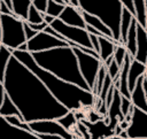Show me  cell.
Wrapping results in <instances>:
<instances>
[{"mask_svg":"<svg viewBox=\"0 0 147 139\" xmlns=\"http://www.w3.org/2000/svg\"><path fill=\"white\" fill-rule=\"evenodd\" d=\"M32 56L34 62L41 69L51 72L64 82L92 92L80 74L77 56L70 46L33 53Z\"/></svg>","mask_w":147,"mask_h":139,"instance_id":"3","label":"cell"},{"mask_svg":"<svg viewBox=\"0 0 147 139\" xmlns=\"http://www.w3.org/2000/svg\"><path fill=\"white\" fill-rule=\"evenodd\" d=\"M0 44H1V43H0Z\"/></svg>","mask_w":147,"mask_h":139,"instance_id":"45","label":"cell"},{"mask_svg":"<svg viewBox=\"0 0 147 139\" xmlns=\"http://www.w3.org/2000/svg\"><path fill=\"white\" fill-rule=\"evenodd\" d=\"M0 11H1V14L2 15H9V16H15L14 15V13L7 7V5L5 3V1L2 0L1 1V6H0Z\"/></svg>","mask_w":147,"mask_h":139,"instance_id":"36","label":"cell"},{"mask_svg":"<svg viewBox=\"0 0 147 139\" xmlns=\"http://www.w3.org/2000/svg\"><path fill=\"white\" fill-rule=\"evenodd\" d=\"M107 139H121V138L117 137V136H114V137H110V138H107Z\"/></svg>","mask_w":147,"mask_h":139,"instance_id":"41","label":"cell"},{"mask_svg":"<svg viewBox=\"0 0 147 139\" xmlns=\"http://www.w3.org/2000/svg\"><path fill=\"white\" fill-rule=\"evenodd\" d=\"M40 139H63L60 136H52V134H38Z\"/></svg>","mask_w":147,"mask_h":139,"instance_id":"38","label":"cell"},{"mask_svg":"<svg viewBox=\"0 0 147 139\" xmlns=\"http://www.w3.org/2000/svg\"><path fill=\"white\" fill-rule=\"evenodd\" d=\"M13 56L21 63L29 68L47 87L51 94L69 111H77L84 107L94 106L96 96L93 92L86 91L77 85L70 84L52 75L51 72L41 69L33 60V56L29 52L13 51Z\"/></svg>","mask_w":147,"mask_h":139,"instance_id":"2","label":"cell"},{"mask_svg":"<svg viewBox=\"0 0 147 139\" xmlns=\"http://www.w3.org/2000/svg\"><path fill=\"white\" fill-rule=\"evenodd\" d=\"M0 116L2 117H9V116H17L20 117L21 119H23L20 110L17 109V107L15 106V103L11 101V99L7 95L6 93V96H5V100L2 102V106L0 107Z\"/></svg>","mask_w":147,"mask_h":139,"instance_id":"22","label":"cell"},{"mask_svg":"<svg viewBox=\"0 0 147 139\" xmlns=\"http://www.w3.org/2000/svg\"><path fill=\"white\" fill-rule=\"evenodd\" d=\"M82 14H83V17H84V20H85L86 25L92 26L93 29H95L96 31H99L103 37H107V38H109V39H114V36H113L110 29H109L102 21H100L98 17H95V16H93V15H90V14L83 11V10H82ZM114 40H115V39H114Z\"/></svg>","mask_w":147,"mask_h":139,"instance_id":"18","label":"cell"},{"mask_svg":"<svg viewBox=\"0 0 147 139\" xmlns=\"http://www.w3.org/2000/svg\"><path fill=\"white\" fill-rule=\"evenodd\" d=\"M144 91H145V95H146V100H147V79H146V77L144 80Z\"/></svg>","mask_w":147,"mask_h":139,"instance_id":"40","label":"cell"},{"mask_svg":"<svg viewBox=\"0 0 147 139\" xmlns=\"http://www.w3.org/2000/svg\"><path fill=\"white\" fill-rule=\"evenodd\" d=\"M51 26L56 32H59L62 37L65 38L68 45L72 43L75 45H77V46L85 47V48H88V49H93L90 33L85 29H80V28H75V26L67 25V24H64L59 18H55L52 22Z\"/></svg>","mask_w":147,"mask_h":139,"instance_id":"6","label":"cell"},{"mask_svg":"<svg viewBox=\"0 0 147 139\" xmlns=\"http://www.w3.org/2000/svg\"><path fill=\"white\" fill-rule=\"evenodd\" d=\"M88 130L90 139H107L115 136V131L109 126L106 119L91 123L88 121H80Z\"/></svg>","mask_w":147,"mask_h":139,"instance_id":"13","label":"cell"},{"mask_svg":"<svg viewBox=\"0 0 147 139\" xmlns=\"http://www.w3.org/2000/svg\"><path fill=\"white\" fill-rule=\"evenodd\" d=\"M107 74L109 75V77L113 79V82H115L118 77H119V74H121V67L116 63V61L114 60L109 67H107Z\"/></svg>","mask_w":147,"mask_h":139,"instance_id":"30","label":"cell"},{"mask_svg":"<svg viewBox=\"0 0 147 139\" xmlns=\"http://www.w3.org/2000/svg\"><path fill=\"white\" fill-rule=\"evenodd\" d=\"M3 85L25 123L57 121L69 113L44 83L14 56L8 62Z\"/></svg>","mask_w":147,"mask_h":139,"instance_id":"1","label":"cell"},{"mask_svg":"<svg viewBox=\"0 0 147 139\" xmlns=\"http://www.w3.org/2000/svg\"><path fill=\"white\" fill-rule=\"evenodd\" d=\"M129 139H147V113L134 107L133 116L126 130Z\"/></svg>","mask_w":147,"mask_h":139,"instance_id":"10","label":"cell"},{"mask_svg":"<svg viewBox=\"0 0 147 139\" xmlns=\"http://www.w3.org/2000/svg\"><path fill=\"white\" fill-rule=\"evenodd\" d=\"M146 69H147V63H146Z\"/></svg>","mask_w":147,"mask_h":139,"instance_id":"44","label":"cell"},{"mask_svg":"<svg viewBox=\"0 0 147 139\" xmlns=\"http://www.w3.org/2000/svg\"><path fill=\"white\" fill-rule=\"evenodd\" d=\"M90 37H91V43H92V47H93V49L99 54V52H100L99 37H98V36H94V34H90Z\"/></svg>","mask_w":147,"mask_h":139,"instance_id":"35","label":"cell"},{"mask_svg":"<svg viewBox=\"0 0 147 139\" xmlns=\"http://www.w3.org/2000/svg\"><path fill=\"white\" fill-rule=\"evenodd\" d=\"M32 6L38 11H40L44 15H46L47 6H48V0H32Z\"/></svg>","mask_w":147,"mask_h":139,"instance_id":"31","label":"cell"},{"mask_svg":"<svg viewBox=\"0 0 147 139\" xmlns=\"http://www.w3.org/2000/svg\"><path fill=\"white\" fill-rule=\"evenodd\" d=\"M64 7H65V6H62V5L57 3L55 0H48V6H47L46 15L52 16V17H54V18H59L60 15L62 14Z\"/></svg>","mask_w":147,"mask_h":139,"instance_id":"27","label":"cell"},{"mask_svg":"<svg viewBox=\"0 0 147 139\" xmlns=\"http://www.w3.org/2000/svg\"><path fill=\"white\" fill-rule=\"evenodd\" d=\"M132 106H133V105H132V102H131L130 99H127V98H125V96H122V103H121V107H122V113H123L124 117L130 113Z\"/></svg>","mask_w":147,"mask_h":139,"instance_id":"32","label":"cell"},{"mask_svg":"<svg viewBox=\"0 0 147 139\" xmlns=\"http://www.w3.org/2000/svg\"><path fill=\"white\" fill-rule=\"evenodd\" d=\"M13 1V13L18 20L26 22L29 16V10L32 6V0H11Z\"/></svg>","mask_w":147,"mask_h":139,"instance_id":"20","label":"cell"},{"mask_svg":"<svg viewBox=\"0 0 147 139\" xmlns=\"http://www.w3.org/2000/svg\"><path fill=\"white\" fill-rule=\"evenodd\" d=\"M146 8H147V0H146ZM146 31H147V21H146Z\"/></svg>","mask_w":147,"mask_h":139,"instance_id":"42","label":"cell"},{"mask_svg":"<svg viewBox=\"0 0 147 139\" xmlns=\"http://www.w3.org/2000/svg\"><path fill=\"white\" fill-rule=\"evenodd\" d=\"M31 132L36 134H52L60 136L63 139H74V136L70 131L65 130L57 121H38L29 123Z\"/></svg>","mask_w":147,"mask_h":139,"instance_id":"9","label":"cell"},{"mask_svg":"<svg viewBox=\"0 0 147 139\" xmlns=\"http://www.w3.org/2000/svg\"><path fill=\"white\" fill-rule=\"evenodd\" d=\"M59 20H61L67 25L86 30V23H85V20L83 17L80 8H76V7H74L69 3L64 7V9H63L62 14L60 15Z\"/></svg>","mask_w":147,"mask_h":139,"instance_id":"14","label":"cell"},{"mask_svg":"<svg viewBox=\"0 0 147 139\" xmlns=\"http://www.w3.org/2000/svg\"><path fill=\"white\" fill-rule=\"evenodd\" d=\"M0 139H40L38 134L10 125L5 117L0 116Z\"/></svg>","mask_w":147,"mask_h":139,"instance_id":"11","label":"cell"},{"mask_svg":"<svg viewBox=\"0 0 147 139\" xmlns=\"http://www.w3.org/2000/svg\"><path fill=\"white\" fill-rule=\"evenodd\" d=\"M57 122H59L65 130H68V131H70V130L78 123L75 111H69L65 116H63V117H61L60 119H57Z\"/></svg>","mask_w":147,"mask_h":139,"instance_id":"26","label":"cell"},{"mask_svg":"<svg viewBox=\"0 0 147 139\" xmlns=\"http://www.w3.org/2000/svg\"><path fill=\"white\" fill-rule=\"evenodd\" d=\"M44 14H41L40 11H38L33 6H31L30 10H29V16H28V24H41L45 22L44 20Z\"/></svg>","mask_w":147,"mask_h":139,"instance_id":"28","label":"cell"},{"mask_svg":"<svg viewBox=\"0 0 147 139\" xmlns=\"http://www.w3.org/2000/svg\"><path fill=\"white\" fill-rule=\"evenodd\" d=\"M145 77H146V79H147V71H146V75H145Z\"/></svg>","mask_w":147,"mask_h":139,"instance_id":"43","label":"cell"},{"mask_svg":"<svg viewBox=\"0 0 147 139\" xmlns=\"http://www.w3.org/2000/svg\"><path fill=\"white\" fill-rule=\"evenodd\" d=\"M1 45L6 46L10 51H17L22 45L26 44V37L24 32V22L15 16L1 14Z\"/></svg>","mask_w":147,"mask_h":139,"instance_id":"5","label":"cell"},{"mask_svg":"<svg viewBox=\"0 0 147 139\" xmlns=\"http://www.w3.org/2000/svg\"><path fill=\"white\" fill-rule=\"evenodd\" d=\"M99 43H100V52H99V56L100 60L102 61V63L105 61H107L109 57L114 56L115 53V48L116 46L119 44L117 41H115L114 39H109L107 37H99Z\"/></svg>","mask_w":147,"mask_h":139,"instance_id":"19","label":"cell"},{"mask_svg":"<svg viewBox=\"0 0 147 139\" xmlns=\"http://www.w3.org/2000/svg\"><path fill=\"white\" fill-rule=\"evenodd\" d=\"M79 8L102 21L110 29L115 41H121V21L123 14L121 0H79Z\"/></svg>","mask_w":147,"mask_h":139,"instance_id":"4","label":"cell"},{"mask_svg":"<svg viewBox=\"0 0 147 139\" xmlns=\"http://www.w3.org/2000/svg\"><path fill=\"white\" fill-rule=\"evenodd\" d=\"M123 8H125L126 10H129L133 16L136 14V7H134V0H121Z\"/></svg>","mask_w":147,"mask_h":139,"instance_id":"33","label":"cell"},{"mask_svg":"<svg viewBox=\"0 0 147 139\" xmlns=\"http://www.w3.org/2000/svg\"><path fill=\"white\" fill-rule=\"evenodd\" d=\"M5 96H6V88H5L3 83L0 82V107L2 106V102L5 100Z\"/></svg>","mask_w":147,"mask_h":139,"instance_id":"37","label":"cell"},{"mask_svg":"<svg viewBox=\"0 0 147 139\" xmlns=\"http://www.w3.org/2000/svg\"><path fill=\"white\" fill-rule=\"evenodd\" d=\"M133 20H134V16L129 10H126L125 8H123L122 21H121V41H119L122 45H125L127 32L130 30V26H131Z\"/></svg>","mask_w":147,"mask_h":139,"instance_id":"23","label":"cell"},{"mask_svg":"<svg viewBox=\"0 0 147 139\" xmlns=\"http://www.w3.org/2000/svg\"><path fill=\"white\" fill-rule=\"evenodd\" d=\"M137 26L138 23L136 21V18L132 21V24L130 26V30L127 32V37H126V41H125V48L127 51V54L130 56H132L134 59L136 53H137Z\"/></svg>","mask_w":147,"mask_h":139,"instance_id":"21","label":"cell"},{"mask_svg":"<svg viewBox=\"0 0 147 139\" xmlns=\"http://www.w3.org/2000/svg\"><path fill=\"white\" fill-rule=\"evenodd\" d=\"M144 80H145V76L140 77L139 80L137 82L134 90L131 92V102L136 108L147 113V100L144 91Z\"/></svg>","mask_w":147,"mask_h":139,"instance_id":"16","label":"cell"},{"mask_svg":"<svg viewBox=\"0 0 147 139\" xmlns=\"http://www.w3.org/2000/svg\"><path fill=\"white\" fill-rule=\"evenodd\" d=\"M134 60L140 63H147V31L138 24L137 26V53Z\"/></svg>","mask_w":147,"mask_h":139,"instance_id":"15","label":"cell"},{"mask_svg":"<svg viewBox=\"0 0 147 139\" xmlns=\"http://www.w3.org/2000/svg\"><path fill=\"white\" fill-rule=\"evenodd\" d=\"M28 52L33 54V53H39V52H45L59 47H68V43L62 41L46 32H39L34 38L29 40L28 43Z\"/></svg>","mask_w":147,"mask_h":139,"instance_id":"8","label":"cell"},{"mask_svg":"<svg viewBox=\"0 0 147 139\" xmlns=\"http://www.w3.org/2000/svg\"><path fill=\"white\" fill-rule=\"evenodd\" d=\"M126 55H127V51H126L125 46L122 45V44H118V45L116 46V48H115L114 60L116 61V63H117L121 68H122V65H123V63H124V61H125Z\"/></svg>","mask_w":147,"mask_h":139,"instance_id":"29","label":"cell"},{"mask_svg":"<svg viewBox=\"0 0 147 139\" xmlns=\"http://www.w3.org/2000/svg\"><path fill=\"white\" fill-rule=\"evenodd\" d=\"M44 20H45V22H46V23H47L48 25H51V24H52V22H53V21H54L55 18H54V17H52V16L45 15V16H44Z\"/></svg>","mask_w":147,"mask_h":139,"instance_id":"39","label":"cell"},{"mask_svg":"<svg viewBox=\"0 0 147 139\" xmlns=\"http://www.w3.org/2000/svg\"><path fill=\"white\" fill-rule=\"evenodd\" d=\"M24 32H25V37H26V40H28V41L31 40L32 38H34V37L39 33V32L32 30V29L29 26V24H28L26 22H24Z\"/></svg>","mask_w":147,"mask_h":139,"instance_id":"34","label":"cell"},{"mask_svg":"<svg viewBox=\"0 0 147 139\" xmlns=\"http://www.w3.org/2000/svg\"><path fill=\"white\" fill-rule=\"evenodd\" d=\"M72 49H74V52H75V54L77 56L80 74H82L83 78L85 79L87 86L93 92L99 70H100V68L102 65V61L100 59L95 57V56H92L90 54H86V53L82 52L78 48H72Z\"/></svg>","mask_w":147,"mask_h":139,"instance_id":"7","label":"cell"},{"mask_svg":"<svg viewBox=\"0 0 147 139\" xmlns=\"http://www.w3.org/2000/svg\"><path fill=\"white\" fill-rule=\"evenodd\" d=\"M122 95L119 93V91L115 87V94H114V99L113 102L110 103V106L108 107V111H107V123L109 124V126L115 131L116 126L118 125V123H121L122 121H124V115L122 113Z\"/></svg>","mask_w":147,"mask_h":139,"instance_id":"12","label":"cell"},{"mask_svg":"<svg viewBox=\"0 0 147 139\" xmlns=\"http://www.w3.org/2000/svg\"><path fill=\"white\" fill-rule=\"evenodd\" d=\"M146 65L140 63L139 61L137 60H132L131 62V65H130V70H129V90H130V93L134 90L136 85H137V82L139 80L140 77L145 76L146 75Z\"/></svg>","mask_w":147,"mask_h":139,"instance_id":"17","label":"cell"},{"mask_svg":"<svg viewBox=\"0 0 147 139\" xmlns=\"http://www.w3.org/2000/svg\"><path fill=\"white\" fill-rule=\"evenodd\" d=\"M11 56H13V51H10L9 48L0 44V82L2 83L5 80L7 65Z\"/></svg>","mask_w":147,"mask_h":139,"instance_id":"25","label":"cell"},{"mask_svg":"<svg viewBox=\"0 0 147 139\" xmlns=\"http://www.w3.org/2000/svg\"><path fill=\"white\" fill-rule=\"evenodd\" d=\"M136 14L134 18L137 23L146 29V21H147V8H146V0H134Z\"/></svg>","mask_w":147,"mask_h":139,"instance_id":"24","label":"cell"}]
</instances>
